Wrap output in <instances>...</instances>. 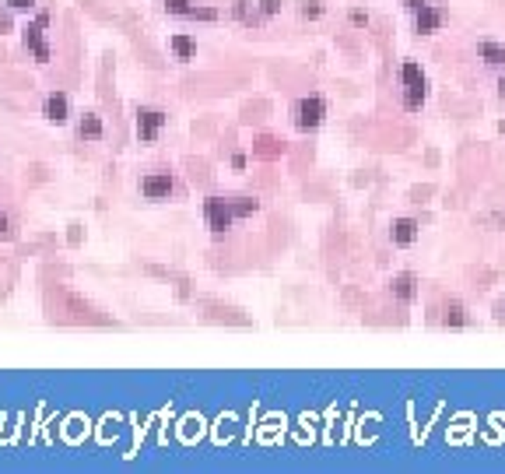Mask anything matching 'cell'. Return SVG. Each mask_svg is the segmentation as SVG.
<instances>
[{
	"mask_svg": "<svg viewBox=\"0 0 505 474\" xmlns=\"http://www.w3.org/2000/svg\"><path fill=\"white\" fill-rule=\"evenodd\" d=\"M400 81H404V106H407V109H421L425 92H428V81H425V74H421V67H418L414 60H407V64L400 67Z\"/></svg>",
	"mask_w": 505,
	"mask_h": 474,
	"instance_id": "cell-1",
	"label": "cell"
},
{
	"mask_svg": "<svg viewBox=\"0 0 505 474\" xmlns=\"http://www.w3.org/2000/svg\"><path fill=\"white\" fill-rule=\"evenodd\" d=\"M323 116H327V102L320 95H309L295 106V127L299 130H316L323 123Z\"/></svg>",
	"mask_w": 505,
	"mask_h": 474,
	"instance_id": "cell-2",
	"label": "cell"
},
{
	"mask_svg": "<svg viewBox=\"0 0 505 474\" xmlns=\"http://www.w3.org/2000/svg\"><path fill=\"white\" fill-rule=\"evenodd\" d=\"M204 218H207L211 232H225V228L232 225V218H235V211H232V200H221V197H207V200H204Z\"/></svg>",
	"mask_w": 505,
	"mask_h": 474,
	"instance_id": "cell-3",
	"label": "cell"
},
{
	"mask_svg": "<svg viewBox=\"0 0 505 474\" xmlns=\"http://www.w3.org/2000/svg\"><path fill=\"white\" fill-rule=\"evenodd\" d=\"M172 176L169 172H151V176H144L141 179V193L144 197H151V200H165L169 193H172Z\"/></svg>",
	"mask_w": 505,
	"mask_h": 474,
	"instance_id": "cell-4",
	"label": "cell"
},
{
	"mask_svg": "<svg viewBox=\"0 0 505 474\" xmlns=\"http://www.w3.org/2000/svg\"><path fill=\"white\" fill-rule=\"evenodd\" d=\"M162 123H165V113H158V109H141V113H137V134H141V141H155L158 130H162Z\"/></svg>",
	"mask_w": 505,
	"mask_h": 474,
	"instance_id": "cell-5",
	"label": "cell"
},
{
	"mask_svg": "<svg viewBox=\"0 0 505 474\" xmlns=\"http://www.w3.org/2000/svg\"><path fill=\"white\" fill-rule=\"evenodd\" d=\"M414 15H418V32H421V36L439 32V29H442V22H446V11H442V8H432V4L418 8Z\"/></svg>",
	"mask_w": 505,
	"mask_h": 474,
	"instance_id": "cell-6",
	"label": "cell"
},
{
	"mask_svg": "<svg viewBox=\"0 0 505 474\" xmlns=\"http://www.w3.org/2000/svg\"><path fill=\"white\" fill-rule=\"evenodd\" d=\"M393 243L397 246H411L414 243V235H418V221L414 218H400V221H393Z\"/></svg>",
	"mask_w": 505,
	"mask_h": 474,
	"instance_id": "cell-7",
	"label": "cell"
},
{
	"mask_svg": "<svg viewBox=\"0 0 505 474\" xmlns=\"http://www.w3.org/2000/svg\"><path fill=\"white\" fill-rule=\"evenodd\" d=\"M25 46H29L39 60H50V46H46V39H43V25L25 29Z\"/></svg>",
	"mask_w": 505,
	"mask_h": 474,
	"instance_id": "cell-8",
	"label": "cell"
},
{
	"mask_svg": "<svg viewBox=\"0 0 505 474\" xmlns=\"http://www.w3.org/2000/svg\"><path fill=\"white\" fill-rule=\"evenodd\" d=\"M481 57H484L491 67H502V71H505V50H502V46H495V43H481ZM498 92L505 95V74H502V85H498Z\"/></svg>",
	"mask_w": 505,
	"mask_h": 474,
	"instance_id": "cell-9",
	"label": "cell"
},
{
	"mask_svg": "<svg viewBox=\"0 0 505 474\" xmlns=\"http://www.w3.org/2000/svg\"><path fill=\"white\" fill-rule=\"evenodd\" d=\"M232 15L242 22V25H260L264 22V11L257 4H249V0H239V4L232 8Z\"/></svg>",
	"mask_w": 505,
	"mask_h": 474,
	"instance_id": "cell-10",
	"label": "cell"
},
{
	"mask_svg": "<svg viewBox=\"0 0 505 474\" xmlns=\"http://www.w3.org/2000/svg\"><path fill=\"white\" fill-rule=\"evenodd\" d=\"M46 120H53V123L67 120V95H50L46 99Z\"/></svg>",
	"mask_w": 505,
	"mask_h": 474,
	"instance_id": "cell-11",
	"label": "cell"
},
{
	"mask_svg": "<svg viewBox=\"0 0 505 474\" xmlns=\"http://www.w3.org/2000/svg\"><path fill=\"white\" fill-rule=\"evenodd\" d=\"M414 285H418L414 274H397V278H393V295L404 299V302H411V299H414Z\"/></svg>",
	"mask_w": 505,
	"mask_h": 474,
	"instance_id": "cell-12",
	"label": "cell"
},
{
	"mask_svg": "<svg viewBox=\"0 0 505 474\" xmlns=\"http://www.w3.org/2000/svg\"><path fill=\"white\" fill-rule=\"evenodd\" d=\"M172 53H176L179 60H193V53H197V43H193L190 36H176V39H172Z\"/></svg>",
	"mask_w": 505,
	"mask_h": 474,
	"instance_id": "cell-13",
	"label": "cell"
},
{
	"mask_svg": "<svg viewBox=\"0 0 505 474\" xmlns=\"http://www.w3.org/2000/svg\"><path fill=\"white\" fill-rule=\"evenodd\" d=\"M442 313H446V316H442V320H446V327H463V323H467V313H463V306H460V302H446V309H442Z\"/></svg>",
	"mask_w": 505,
	"mask_h": 474,
	"instance_id": "cell-14",
	"label": "cell"
},
{
	"mask_svg": "<svg viewBox=\"0 0 505 474\" xmlns=\"http://www.w3.org/2000/svg\"><path fill=\"white\" fill-rule=\"evenodd\" d=\"M252 151H257L260 158H274V155H281V144L274 137H260L257 144H252Z\"/></svg>",
	"mask_w": 505,
	"mask_h": 474,
	"instance_id": "cell-15",
	"label": "cell"
},
{
	"mask_svg": "<svg viewBox=\"0 0 505 474\" xmlns=\"http://www.w3.org/2000/svg\"><path fill=\"white\" fill-rule=\"evenodd\" d=\"M81 137H92V141H95V137H102V120L88 113V116L81 120Z\"/></svg>",
	"mask_w": 505,
	"mask_h": 474,
	"instance_id": "cell-16",
	"label": "cell"
},
{
	"mask_svg": "<svg viewBox=\"0 0 505 474\" xmlns=\"http://www.w3.org/2000/svg\"><path fill=\"white\" fill-rule=\"evenodd\" d=\"M257 207H260V204L252 200V197H235V200H232V211H235V214H252Z\"/></svg>",
	"mask_w": 505,
	"mask_h": 474,
	"instance_id": "cell-17",
	"label": "cell"
},
{
	"mask_svg": "<svg viewBox=\"0 0 505 474\" xmlns=\"http://www.w3.org/2000/svg\"><path fill=\"white\" fill-rule=\"evenodd\" d=\"M165 11L169 15H190L193 4H190V0H165Z\"/></svg>",
	"mask_w": 505,
	"mask_h": 474,
	"instance_id": "cell-18",
	"label": "cell"
},
{
	"mask_svg": "<svg viewBox=\"0 0 505 474\" xmlns=\"http://www.w3.org/2000/svg\"><path fill=\"white\" fill-rule=\"evenodd\" d=\"M299 15H302V18H320V15H323V4H316V0H306V4L299 8Z\"/></svg>",
	"mask_w": 505,
	"mask_h": 474,
	"instance_id": "cell-19",
	"label": "cell"
},
{
	"mask_svg": "<svg viewBox=\"0 0 505 474\" xmlns=\"http://www.w3.org/2000/svg\"><path fill=\"white\" fill-rule=\"evenodd\" d=\"M260 11L264 15H278L281 11V0H260Z\"/></svg>",
	"mask_w": 505,
	"mask_h": 474,
	"instance_id": "cell-20",
	"label": "cell"
},
{
	"mask_svg": "<svg viewBox=\"0 0 505 474\" xmlns=\"http://www.w3.org/2000/svg\"><path fill=\"white\" fill-rule=\"evenodd\" d=\"M11 8H18V11H32L36 8V0H8Z\"/></svg>",
	"mask_w": 505,
	"mask_h": 474,
	"instance_id": "cell-21",
	"label": "cell"
},
{
	"mask_svg": "<svg viewBox=\"0 0 505 474\" xmlns=\"http://www.w3.org/2000/svg\"><path fill=\"white\" fill-rule=\"evenodd\" d=\"M351 25H369V15L365 11H351Z\"/></svg>",
	"mask_w": 505,
	"mask_h": 474,
	"instance_id": "cell-22",
	"label": "cell"
},
{
	"mask_svg": "<svg viewBox=\"0 0 505 474\" xmlns=\"http://www.w3.org/2000/svg\"><path fill=\"white\" fill-rule=\"evenodd\" d=\"M404 4H407L411 11H418V8H425V4H428V0H404Z\"/></svg>",
	"mask_w": 505,
	"mask_h": 474,
	"instance_id": "cell-23",
	"label": "cell"
},
{
	"mask_svg": "<svg viewBox=\"0 0 505 474\" xmlns=\"http://www.w3.org/2000/svg\"><path fill=\"white\" fill-rule=\"evenodd\" d=\"M8 29H11V18H8L4 11H0V32H8Z\"/></svg>",
	"mask_w": 505,
	"mask_h": 474,
	"instance_id": "cell-24",
	"label": "cell"
},
{
	"mask_svg": "<svg viewBox=\"0 0 505 474\" xmlns=\"http://www.w3.org/2000/svg\"><path fill=\"white\" fill-rule=\"evenodd\" d=\"M495 316H498V320H505V299H498V306H495Z\"/></svg>",
	"mask_w": 505,
	"mask_h": 474,
	"instance_id": "cell-25",
	"label": "cell"
},
{
	"mask_svg": "<svg viewBox=\"0 0 505 474\" xmlns=\"http://www.w3.org/2000/svg\"><path fill=\"white\" fill-rule=\"evenodd\" d=\"M0 232H8V214L0 211Z\"/></svg>",
	"mask_w": 505,
	"mask_h": 474,
	"instance_id": "cell-26",
	"label": "cell"
}]
</instances>
